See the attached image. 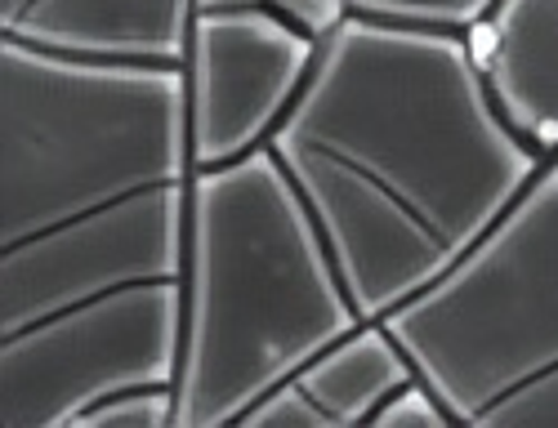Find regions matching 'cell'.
Instances as JSON below:
<instances>
[{
	"label": "cell",
	"mask_w": 558,
	"mask_h": 428,
	"mask_svg": "<svg viewBox=\"0 0 558 428\" xmlns=\"http://www.w3.org/2000/svg\"><path fill=\"white\" fill-rule=\"evenodd\" d=\"M366 428H456L451 411L442 406V398L425 384L421 375H411L402 389L389 393V402L371 415Z\"/></svg>",
	"instance_id": "7c38bea8"
},
{
	"label": "cell",
	"mask_w": 558,
	"mask_h": 428,
	"mask_svg": "<svg viewBox=\"0 0 558 428\" xmlns=\"http://www.w3.org/2000/svg\"><path fill=\"white\" fill-rule=\"evenodd\" d=\"M415 375L398 335L385 321H357L336 344L308 357L291 384L304 393L322 428H366L393 389Z\"/></svg>",
	"instance_id": "ba28073f"
},
{
	"label": "cell",
	"mask_w": 558,
	"mask_h": 428,
	"mask_svg": "<svg viewBox=\"0 0 558 428\" xmlns=\"http://www.w3.org/2000/svg\"><path fill=\"white\" fill-rule=\"evenodd\" d=\"M197 0H0V40L99 63L179 68Z\"/></svg>",
	"instance_id": "8992f818"
},
{
	"label": "cell",
	"mask_w": 558,
	"mask_h": 428,
	"mask_svg": "<svg viewBox=\"0 0 558 428\" xmlns=\"http://www.w3.org/2000/svg\"><path fill=\"white\" fill-rule=\"evenodd\" d=\"M202 10H242V14H272V19H287L304 32H313L317 40L331 36L349 14L340 0H197V14Z\"/></svg>",
	"instance_id": "8fae6325"
},
{
	"label": "cell",
	"mask_w": 558,
	"mask_h": 428,
	"mask_svg": "<svg viewBox=\"0 0 558 428\" xmlns=\"http://www.w3.org/2000/svg\"><path fill=\"white\" fill-rule=\"evenodd\" d=\"M340 5L349 19H366L380 27L470 36L492 19L500 0H340Z\"/></svg>",
	"instance_id": "9c48e42d"
},
{
	"label": "cell",
	"mask_w": 558,
	"mask_h": 428,
	"mask_svg": "<svg viewBox=\"0 0 558 428\" xmlns=\"http://www.w3.org/2000/svg\"><path fill=\"white\" fill-rule=\"evenodd\" d=\"M366 321L327 236L264 148L197 170L174 406L179 428H238L308 357Z\"/></svg>",
	"instance_id": "3957f363"
},
{
	"label": "cell",
	"mask_w": 558,
	"mask_h": 428,
	"mask_svg": "<svg viewBox=\"0 0 558 428\" xmlns=\"http://www.w3.org/2000/svg\"><path fill=\"white\" fill-rule=\"evenodd\" d=\"M474 59L487 76L492 99L514 130L558 152V0H500L492 19L470 32Z\"/></svg>",
	"instance_id": "52a82bcc"
},
{
	"label": "cell",
	"mask_w": 558,
	"mask_h": 428,
	"mask_svg": "<svg viewBox=\"0 0 558 428\" xmlns=\"http://www.w3.org/2000/svg\"><path fill=\"white\" fill-rule=\"evenodd\" d=\"M193 183L179 68L0 40V428L174 389Z\"/></svg>",
	"instance_id": "6da1fadb"
},
{
	"label": "cell",
	"mask_w": 558,
	"mask_h": 428,
	"mask_svg": "<svg viewBox=\"0 0 558 428\" xmlns=\"http://www.w3.org/2000/svg\"><path fill=\"white\" fill-rule=\"evenodd\" d=\"M317 36L242 10H202L183 50V103L197 170L264 152L317 63Z\"/></svg>",
	"instance_id": "5b68a950"
},
{
	"label": "cell",
	"mask_w": 558,
	"mask_h": 428,
	"mask_svg": "<svg viewBox=\"0 0 558 428\" xmlns=\"http://www.w3.org/2000/svg\"><path fill=\"white\" fill-rule=\"evenodd\" d=\"M268 152L366 321L415 299L549 161L492 99L470 36L344 19Z\"/></svg>",
	"instance_id": "7a4b0ae2"
},
{
	"label": "cell",
	"mask_w": 558,
	"mask_h": 428,
	"mask_svg": "<svg viewBox=\"0 0 558 428\" xmlns=\"http://www.w3.org/2000/svg\"><path fill=\"white\" fill-rule=\"evenodd\" d=\"M380 321L456 428H558V152L483 242Z\"/></svg>",
	"instance_id": "277c9868"
},
{
	"label": "cell",
	"mask_w": 558,
	"mask_h": 428,
	"mask_svg": "<svg viewBox=\"0 0 558 428\" xmlns=\"http://www.w3.org/2000/svg\"><path fill=\"white\" fill-rule=\"evenodd\" d=\"M72 428H179V406L170 384H134L85 406Z\"/></svg>",
	"instance_id": "30bf717a"
}]
</instances>
